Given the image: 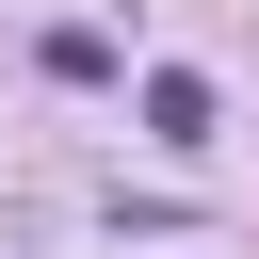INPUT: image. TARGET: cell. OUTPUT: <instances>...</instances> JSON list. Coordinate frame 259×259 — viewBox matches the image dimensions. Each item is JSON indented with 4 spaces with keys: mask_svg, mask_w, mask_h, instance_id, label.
I'll return each mask as SVG.
<instances>
[{
    "mask_svg": "<svg viewBox=\"0 0 259 259\" xmlns=\"http://www.w3.org/2000/svg\"><path fill=\"white\" fill-rule=\"evenodd\" d=\"M146 146H210V81L194 65H146Z\"/></svg>",
    "mask_w": 259,
    "mask_h": 259,
    "instance_id": "cell-1",
    "label": "cell"
}]
</instances>
